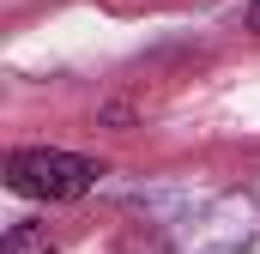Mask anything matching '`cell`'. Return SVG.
Instances as JSON below:
<instances>
[{
	"label": "cell",
	"instance_id": "1",
	"mask_svg": "<svg viewBox=\"0 0 260 254\" xmlns=\"http://www.w3.org/2000/svg\"><path fill=\"white\" fill-rule=\"evenodd\" d=\"M97 182H103V164L97 157H79V151L30 145V151H12L6 157V188L24 194V200H85Z\"/></svg>",
	"mask_w": 260,
	"mask_h": 254
},
{
	"label": "cell",
	"instance_id": "2",
	"mask_svg": "<svg viewBox=\"0 0 260 254\" xmlns=\"http://www.w3.org/2000/svg\"><path fill=\"white\" fill-rule=\"evenodd\" d=\"M0 254H61V248H55V236L43 224H18V230H6Z\"/></svg>",
	"mask_w": 260,
	"mask_h": 254
},
{
	"label": "cell",
	"instance_id": "3",
	"mask_svg": "<svg viewBox=\"0 0 260 254\" xmlns=\"http://www.w3.org/2000/svg\"><path fill=\"white\" fill-rule=\"evenodd\" d=\"M242 24H248V30H254V37H260V0H254V6H248V12H242Z\"/></svg>",
	"mask_w": 260,
	"mask_h": 254
}]
</instances>
